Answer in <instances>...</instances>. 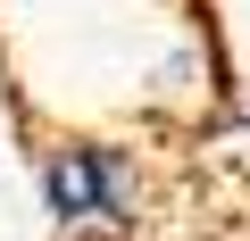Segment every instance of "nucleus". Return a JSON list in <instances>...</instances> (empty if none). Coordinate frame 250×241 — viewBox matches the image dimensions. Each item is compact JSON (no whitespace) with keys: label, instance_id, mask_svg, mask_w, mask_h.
<instances>
[{"label":"nucleus","instance_id":"f03ea898","mask_svg":"<svg viewBox=\"0 0 250 241\" xmlns=\"http://www.w3.org/2000/svg\"><path fill=\"white\" fill-rule=\"evenodd\" d=\"M59 241H134V233H59Z\"/></svg>","mask_w":250,"mask_h":241},{"label":"nucleus","instance_id":"f257e3e1","mask_svg":"<svg viewBox=\"0 0 250 241\" xmlns=\"http://www.w3.org/2000/svg\"><path fill=\"white\" fill-rule=\"evenodd\" d=\"M34 183L59 233H142L150 224V167L117 133H59L34 150Z\"/></svg>","mask_w":250,"mask_h":241}]
</instances>
